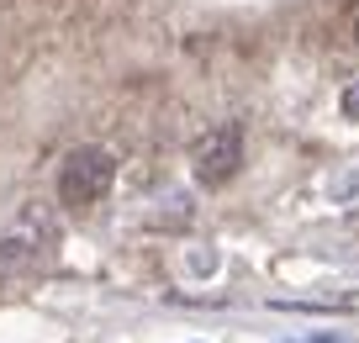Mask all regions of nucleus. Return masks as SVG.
Returning a JSON list of instances; mask_svg holds the SVG:
<instances>
[{"mask_svg": "<svg viewBox=\"0 0 359 343\" xmlns=\"http://www.w3.org/2000/svg\"><path fill=\"white\" fill-rule=\"evenodd\" d=\"M116 180V159L106 148H74L58 164V201L64 206H95Z\"/></svg>", "mask_w": 359, "mask_h": 343, "instance_id": "f257e3e1", "label": "nucleus"}, {"mask_svg": "<svg viewBox=\"0 0 359 343\" xmlns=\"http://www.w3.org/2000/svg\"><path fill=\"white\" fill-rule=\"evenodd\" d=\"M243 164V133L238 127H212L196 143V180L201 185H227Z\"/></svg>", "mask_w": 359, "mask_h": 343, "instance_id": "f03ea898", "label": "nucleus"}, {"mask_svg": "<svg viewBox=\"0 0 359 343\" xmlns=\"http://www.w3.org/2000/svg\"><path fill=\"white\" fill-rule=\"evenodd\" d=\"M43 238H48V227H43L37 217H32V222H22L16 233H6V238H0V280L11 275V269H22L27 259H32L37 248H43Z\"/></svg>", "mask_w": 359, "mask_h": 343, "instance_id": "7ed1b4c3", "label": "nucleus"}, {"mask_svg": "<svg viewBox=\"0 0 359 343\" xmlns=\"http://www.w3.org/2000/svg\"><path fill=\"white\" fill-rule=\"evenodd\" d=\"M323 201L333 211H354V217H359V164L333 169V175L323 180Z\"/></svg>", "mask_w": 359, "mask_h": 343, "instance_id": "20e7f679", "label": "nucleus"}, {"mask_svg": "<svg viewBox=\"0 0 359 343\" xmlns=\"http://www.w3.org/2000/svg\"><path fill=\"white\" fill-rule=\"evenodd\" d=\"M338 106H344V116L348 122H359V74L344 85V95H338Z\"/></svg>", "mask_w": 359, "mask_h": 343, "instance_id": "39448f33", "label": "nucleus"}, {"mask_svg": "<svg viewBox=\"0 0 359 343\" xmlns=\"http://www.w3.org/2000/svg\"><path fill=\"white\" fill-rule=\"evenodd\" d=\"M302 343H344V338H302Z\"/></svg>", "mask_w": 359, "mask_h": 343, "instance_id": "423d86ee", "label": "nucleus"}]
</instances>
